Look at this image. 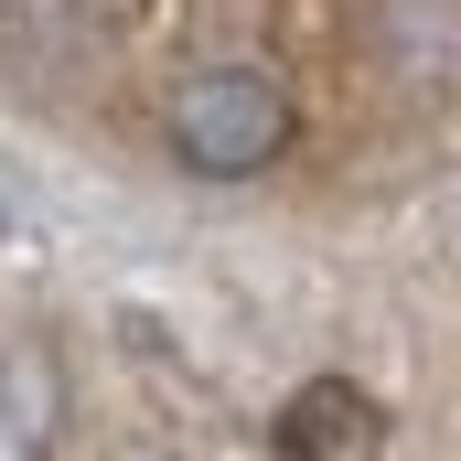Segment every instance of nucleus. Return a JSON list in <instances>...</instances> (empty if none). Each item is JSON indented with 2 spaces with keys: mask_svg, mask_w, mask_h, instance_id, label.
Masks as SVG:
<instances>
[{
  "mask_svg": "<svg viewBox=\"0 0 461 461\" xmlns=\"http://www.w3.org/2000/svg\"><path fill=\"white\" fill-rule=\"evenodd\" d=\"M172 161L183 172H204V183H247V172H268L279 150H290V86L268 76V65H194L183 86H172Z\"/></svg>",
  "mask_w": 461,
  "mask_h": 461,
  "instance_id": "nucleus-1",
  "label": "nucleus"
},
{
  "mask_svg": "<svg viewBox=\"0 0 461 461\" xmlns=\"http://www.w3.org/2000/svg\"><path fill=\"white\" fill-rule=\"evenodd\" d=\"M108 461H172V451H150V440H129V451H108Z\"/></svg>",
  "mask_w": 461,
  "mask_h": 461,
  "instance_id": "nucleus-4",
  "label": "nucleus"
},
{
  "mask_svg": "<svg viewBox=\"0 0 461 461\" xmlns=\"http://www.w3.org/2000/svg\"><path fill=\"white\" fill-rule=\"evenodd\" d=\"M65 429V365L43 333H11L0 344V461H54Z\"/></svg>",
  "mask_w": 461,
  "mask_h": 461,
  "instance_id": "nucleus-3",
  "label": "nucleus"
},
{
  "mask_svg": "<svg viewBox=\"0 0 461 461\" xmlns=\"http://www.w3.org/2000/svg\"><path fill=\"white\" fill-rule=\"evenodd\" d=\"M268 451H279V461H375V451H386V419H375V397H365V386L312 375V386L279 408Z\"/></svg>",
  "mask_w": 461,
  "mask_h": 461,
  "instance_id": "nucleus-2",
  "label": "nucleus"
}]
</instances>
